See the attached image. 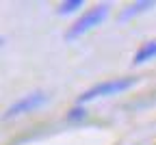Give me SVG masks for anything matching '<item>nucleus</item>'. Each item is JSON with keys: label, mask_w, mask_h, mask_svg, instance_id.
Returning a JSON list of instances; mask_svg holds the SVG:
<instances>
[{"label": "nucleus", "mask_w": 156, "mask_h": 145, "mask_svg": "<svg viewBox=\"0 0 156 145\" xmlns=\"http://www.w3.org/2000/svg\"><path fill=\"white\" fill-rule=\"evenodd\" d=\"M134 78H115V80H106V82H100V85L91 87L89 91H85L78 102H91L95 97H106V95H115V93H122L126 89H130L134 85Z\"/></svg>", "instance_id": "nucleus-1"}, {"label": "nucleus", "mask_w": 156, "mask_h": 145, "mask_svg": "<svg viewBox=\"0 0 156 145\" xmlns=\"http://www.w3.org/2000/svg\"><path fill=\"white\" fill-rule=\"evenodd\" d=\"M106 15H108V5H98V7H93L91 11H87L80 19H78L76 24H72V28L67 30V35H65V37L72 41V39H76V37L85 35L87 30L95 28L98 24H102Z\"/></svg>", "instance_id": "nucleus-2"}, {"label": "nucleus", "mask_w": 156, "mask_h": 145, "mask_svg": "<svg viewBox=\"0 0 156 145\" xmlns=\"http://www.w3.org/2000/svg\"><path fill=\"white\" fill-rule=\"evenodd\" d=\"M48 102V95L41 93V91H35V93H28L26 97L17 100L13 106H9V111L5 113V119H11V117H20V115H26L35 108H39L41 104H46Z\"/></svg>", "instance_id": "nucleus-3"}, {"label": "nucleus", "mask_w": 156, "mask_h": 145, "mask_svg": "<svg viewBox=\"0 0 156 145\" xmlns=\"http://www.w3.org/2000/svg\"><path fill=\"white\" fill-rule=\"evenodd\" d=\"M150 58H156V39L147 41V44H143L139 50H136L134 65H141V63H145V61H150Z\"/></svg>", "instance_id": "nucleus-4"}, {"label": "nucleus", "mask_w": 156, "mask_h": 145, "mask_svg": "<svg viewBox=\"0 0 156 145\" xmlns=\"http://www.w3.org/2000/svg\"><path fill=\"white\" fill-rule=\"evenodd\" d=\"M152 7H154V2H136V5H130V7L122 13V19H128V17L141 13V11H147V9H152Z\"/></svg>", "instance_id": "nucleus-5"}, {"label": "nucleus", "mask_w": 156, "mask_h": 145, "mask_svg": "<svg viewBox=\"0 0 156 145\" xmlns=\"http://www.w3.org/2000/svg\"><path fill=\"white\" fill-rule=\"evenodd\" d=\"M85 2L83 0H69V2H63L61 7H58V13L61 15H67V13H74V11H78Z\"/></svg>", "instance_id": "nucleus-6"}, {"label": "nucleus", "mask_w": 156, "mask_h": 145, "mask_svg": "<svg viewBox=\"0 0 156 145\" xmlns=\"http://www.w3.org/2000/svg\"><path fill=\"white\" fill-rule=\"evenodd\" d=\"M83 117H87V111H85L83 106H78V108H72V113H69V119H83Z\"/></svg>", "instance_id": "nucleus-7"}]
</instances>
